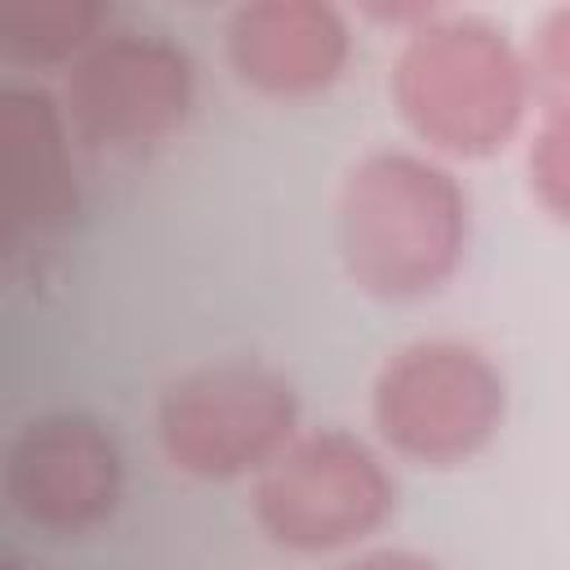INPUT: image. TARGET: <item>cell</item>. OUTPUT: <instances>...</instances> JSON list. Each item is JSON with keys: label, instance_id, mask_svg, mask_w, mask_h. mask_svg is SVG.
Instances as JSON below:
<instances>
[{"label": "cell", "instance_id": "obj_1", "mask_svg": "<svg viewBox=\"0 0 570 570\" xmlns=\"http://www.w3.org/2000/svg\"><path fill=\"white\" fill-rule=\"evenodd\" d=\"M338 254L374 298L436 294L463 263L472 205L463 183L423 151H365L338 187Z\"/></svg>", "mask_w": 570, "mask_h": 570}, {"label": "cell", "instance_id": "obj_2", "mask_svg": "<svg viewBox=\"0 0 570 570\" xmlns=\"http://www.w3.org/2000/svg\"><path fill=\"white\" fill-rule=\"evenodd\" d=\"M392 98L419 142L463 160L503 151L539 102L530 58L503 27L441 9L405 31Z\"/></svg>", "mask_w": 570, "mask_h": 570}, {"label": "cell", "instance_id": "obj_3", "mask_svg": "<svg viewBox=\"0 0 570 570\" xmlns=\"http://www.w3.org/2000/svg\"><path fill=\"white\" fill-rule=\"evenodd\" d=\"M508 383L499 365L463 338H414L396 347L370 387L379 441L419 468H459L503 428Z\"/></svg>", "mask_w": 570, "mask_h": 570}, {"label": "cell", "instance_id": "obj_4", "mask_svg": "<svg viewBox=\"0 0 570 570\" xmlns=\"http://www.w3.org/2000/svg\"><path fill=\"white\" fill-rule=\"evenodd\" d=\"M294 383L258 361H214L178 374L156 401L165 459L200 481L258 476L298 436Z\"/></svg>", "mask_w": 570, "mask_h": 570}, {"label": "cell", "instance_id": "obj_5", "mask_svg": "<svg viewBox=\"0 0 570 570\" xmlns=\"http://www.w3.org/2000/svg\"><path fill=\"white\" fill-rule=\"evenodd\" d=\"M249 508L276 548L321 557L370 539L396 512V481L374 445L343 428H316L254 476Z\"/></svg>", "mask_w": 570, "mask_h": 570}, {"label": "cell", "instance_id": "obj_6", "mask_svg": "<svg viewBox=\"0 0 570 570\" xmlns=\"http://www.w3.org/2000/svg\"><path fill=\"white\" fill-rule=\"evenodd\" d=\"M58 102L80 147L147 156L187 125L196 107V62L160 31L111 27L62 71Z\"/></svg>", "mask_w": 570, "mask_h": 570}, {"label": "cell", "instance_id": "obj_7", "mask_svg": "<svg viewBox=\"0 0 570 570\" xmlns=\"http://www.w3.org/2000/svg\"><path fill=\"white\" fill-rule=\"evenodd\" d=\"M9 508L53 539H76L116 517L125 499L120 441L89 414L58 410L22 423L4 450Z\"/></svg>", "mask_w": 570, "mask_h": 570}, {"label": "cell", "instance_id": "obj_8", "mask_svg": "<svg viewBox=\"0 0 570 570\" xmlns=\"http://www.w3.org/2000/svg\"><path fill=\"white\" fill-rule=\"evenodd\" d=\"M352 58L347 18L316 0H258L227 18L232 71L272 98H307L330 89Z\"/></svg>", "mask_w": 570, "mask_h": 570}, {"label": "cell", "instance_id": "obj_9", "mask_svg": "<svg viewBox=\"0 0 570 570\" xmlns=\"http://www.w3.org/2000/svg\"><path fill=\"white\" fill-rule=\"evenodd\" d=\"M0 138L9 160V254H18L27 240H45L76 218V138L58 94L40 85L4 89Z\"/></svg>", "mask_w": 570, "mask_h": 570}, {"label": "cell", "instance_id": "obj_10", "mask_svg": "<svg viewBox=\"0 0 570 570\" xmlns=\"http://www.w3.org/2000/svg\"><path fill=\"white\" fill-rule=\"evenodd\" d=\"M111 31L102 0H9L0 4V49L22 67H71Z\"/></svg>", "mask_w": 570, "mask_h": 570}, {"label": "cell", "instance_id": "obj_11", "mask_svg": "<svg viewBox=\"0 0 570 570\" xmlns=\"http://www.w3.org/2000/svg\"><path fill=\"white\" fill-rule=\"evenodd\" d=\"M530 187L539 205L570 223V107H548L530 142Z\"/></svg>", "mask_w": 570, "mask_h": 570}, {"label": "cell", "instance_id": "obj_12", "mask_svg": "<svg viewBox=\"0 0 570 570\" xmlns=\"http://www.w3.org/2000/svg\"><path fill=\"white\" fill-rule=\"evenodd\" d=\"M525 58H530L539 107L543 111L548 107H570V4L566 9H552L539 22Z\"/></svg>", "mask_w": 570, "mask_h": 570}, {"label": "cell", "instance_id": "obj_13", "mask_svg": "<svg viewBox=\"0 0 570 570\" xmlns=\"http://www.w3.org/2000/svg\"><path fill=\"white\" fill-rule=\"evenodd\" d=\"M334 570H441V566L419 552H405V548H379V552H361Z\"/></svg>", "mask_w": 570, "mask_h": 570}]
</instances>
